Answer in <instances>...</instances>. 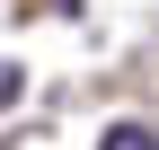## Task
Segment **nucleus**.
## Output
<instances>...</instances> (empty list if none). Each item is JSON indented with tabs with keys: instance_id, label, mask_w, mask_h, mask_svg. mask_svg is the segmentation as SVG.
<instances>
[{
	"instance_id": "obj_1",
	"label": "nucleus",
	"mask_w": 159,
	"mask_h": 150,
	"mask_svg": "<svg viewBox=\"0 0 159 150\" xmlns=\"http://www.w3.org/2000/svg\"><path fill=\"white\" fill-rule=\"evenodd\" d=\"M97 150H159V133H150V124H106Z\"/></svg>"
}]
</instances>
